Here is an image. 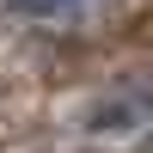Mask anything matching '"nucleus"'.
<instances>
[{
    "mask_svg": "<svg viewBox=\"0 0 153 153\" xmlns=\"http://www.w3.org/2000/svg\"><path fill=\"white\" fill-rule=\"evenodd\" d=\"M110 0H0V12L19 25H49V31H61V25H86L92 12H104Z\"/></svg>",
    "mask_w": 153,
    "mask_h": 153,
    "instance_id": "f257e3e1",
    "label": "nucleus"
}]
</instances>
